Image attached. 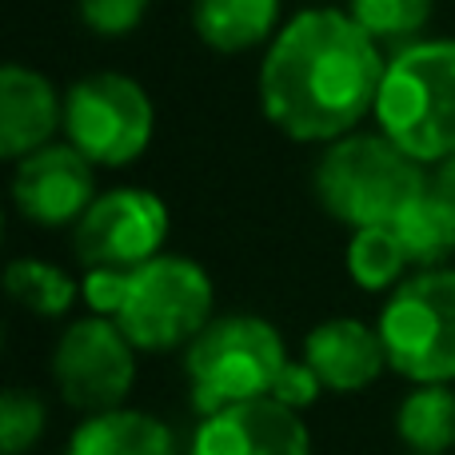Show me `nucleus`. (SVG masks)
I'll list each match as a JSON object with an SVG mask.
<instances>
[{"instance_id": "f257e3e1", "label": "nucleus", "mask_w": 455, "mask_h": 455, "mask_svg": "<svg viewBox=\"0 0 455 455\" xmlns=\"http://www.w3.org/2000/svg\"><path fill=\"white\" fill-rule=\"evenodd\" d=\"M379 44L339 8H307L291 16L259 64V104L283 136L299 144H331L352 136L384 84Z\"/></svg>"}, {"instance_id": "f03ea898", "label": "nucleus", "mask_w": 455, "mask_h": 455, "mask_svg": "<svg viewBox=\"0 0 455 455\" xmlns=\"http://www.w3.org/2000/svg\"><path fill=\"white\" fill-rule=\"evenodd\" d=\"M88 307L108 315L136 352H172L212 323V280L196 259L156 256L128 272H88Z\"/></svg>"}, {"instance_id": "7ed1b4c3", "label": "nucleus", "mask_w": 455, "mask_h": 455, "mask_svg": "<svg viewBox=\"0 0 455 455\" xmlns=\"http://www.w3.org/2000/svg\"><path fill=\"white\" fill-rule=\"evenodd\" d=\"M379 132L419 164L455 152V40H416L384 68L376 96Z\"/></svg>"}, {"instance_id": "20e7f679", "label": "nucleus", "mask_w": 455, "mask_h": 455, "mask_svg": "<svg viewBox=\"0 0 455 455\" xmlns=\"http://www.w3.org/2000/svg\"><path fill=\"white\" fill-rule=\"evenodd\" d=\"M424 164L411 160L384 132H352L328 144L315 164V196L339 224L376 228L392 224L427 188Z\"/></svg>"}, {"instance_id": "39448f33", "label": "nucleus", "mask_w": 455, "mask_h": 455, "mask_svg": "<svg viewBox=\"0 0 455 455\" xmlns=\"http://www.w3.org/2000/svg\"><path fill=\"white\" fill-rule=\"evenodd\" d=\"M288 363L280 331L264 315H216L184 352L192 408L200 416L267 400Z\"/></svg>"}, {"instance_id": "423d86ee", "label": "nucleus", "mask_w": 455, "mask_h": 455, "mask_svg": "<svg viewBox=\"0 0 455 455\" xmlns=\"http://www.w3.org/2000/svg\"><path fill=\"white\" fill-rule=\"evenodd\" d=\"M387 368L411 384L455 379V267L416 272L387 296L379 312Z\"/></svg>"}, {"instance_id": "0eeeda50", "label": "nucleus", "mask_w": 455, "mask_h": 455, "mask_svg": "<svg viewBox=\"0 0 455 455\" xmlns=\"http://www.w3.org/2000/svg\"><path fill=\"white\" fill-rule=\"evenodd\" d=\"M156 112L132 76L96 72L72 84L64 96V132L68 144L96 168H124L152 144Z\"/></svg>"}, {"instance_id": "6e6552de", "label": "nucleus", "mask_w": 455, "mask_h": 455, "mask_svg": "<svg viewBox=\"0 0 455 455\" xmlns=\"http://www.w3.org/2000/svg\"><path fill=\"white\" fill-rule=\"evenodd\" d=\"M52 384L64 403L88 411L124 408V395L136 384V347L108 315L76 320L52 352Z\"/></svg>"}, {"instance_id": "1a4fd4ad", "label": "nucleus", "mask_w": 455, "mask_h": 455, "mask_svg": "<svg viewBox=\"0 0 455 455\" xmlns=\"http://www.w3.org/2000/svg\"><path fill=\"white\" fill-rule=\"evenodd\" d=\"M168 208L148 188H112L92 200L76 224V256L88 272H128L164 256Z\"/></svg>"}, {"instance_id": "9d476101", "label": "nucleus", "mask_w": 455, "mask_h": 455, "mask_svg": "<svg viewBox=\"0 0 455 455\" xmlns=\"http://www.w3.org/2000/svg\"><path fill=\"white\" fill-rule=\"evenodd\" d=\"M12 200L24 220L40 228L80 224L96 200V164L72 144H44L16 160Z\"/></svg>"}, {"instance_id": "9b49d317", "label": "nucleus", "mask_w": 455, "mask_h": 455, "mask_svg": "<svg viewBox=\"0 0 455 455\" xmlns=\"http://www.w3.org/2000/svg\"><path fill=\"white\" fill-rule=\"evenodd\" d=\"M188 455H312V440L299 411L251 400L200 419Z\"/></svg>"}, {"instance_id": "f8f14e48", "label": "nucleus", "mask_w": 455, "mask_h": 455, "mask_svg": "<svg viewBox=\"0 0 455 455\" xmlns=\"http://www.w3.org/2000/svg\"><path fill=\"white\" fill-rule=\"evenodd\" d=\"M304 363L320 376L328 392H363L379 379L387 352L379 328H368L352 315H336V320H323L307 331Z\"/></svg>"}, {"instance_id": "ddd939ff", "label": "nucleus", "mask_w": 455, "mask_h": 455, "mask_svg": "<svg viewBox=\"0 0 455 455\" xmlns=\"http://www.w3.org/2000/svg\"><path fill=\"white\" fill-rule=\"evenodd\" d=\"M64 120V104L56 88L40 72L24 64L0 68V156L24 160L44 148Z\"/></svg>"}, {"instance_id": "4468645a", "label": "nucleus", "mask_w": 455, "mask_h": 455, "mask_svg": "<svg viewBox=\"0 0 455 455\" xmlns=\"http://www.w3.org/2000/svg\"><path fill=\"white\" fill-rule=\"evenodd\" d=\"M68 455H176V435L148 411L112 408L88 416L72 432Z\"/></svg>"}, {"instance_id": "2eb2a0df", "label": "nucleus", "mask_w": 455, "mask_h": 455, "mask_svg": "<svg viewBox=\"0 0 455 455\" xmlns=\"http://www.w3.org/2000/svg\"><path fill=\"white\" fill-rule=\"evenodd\" d=\"M192 24L216 52H248L275 36L280 0H192Z\"/></svg>"}, {"instance_id": "dca6fc26", "label": "nucleus", "mask_w": 455, "mask_h": 455, "mask_svg": "<svg viewBox=\"0 0 455 455\" xmlns=\"http://www.w3.org/2000/svg\"><path fill=\"white\" fill-rule=\"evenodd\" d=\"M392 232L400 235L403 251L416 267H440L455 251V208L427 184L408 208L392 220Z\"/></svg>"}, {"instance_id": "f3484780", "label": "nucleus", "mask_w": 455, "mask_h": 455, "mask_svg": "<svg viewBox=\"0 0 455 455\" xmlns=\"http://www.w3.org/2000/svg\"><path fill=\"white\" fill-rule=\"evenodd\" d=\"M395 432L411 455H448L455 448V392L448 384H416L395 411Z\"/></svg>"}, {"instance_id": "a211bd4d", "label": "nucleus", "mask_w": 455, "mask_h": 455, "mask_svg": "<svg viewBox=\"0 0 455 455\" xmlns=\"http://www.w3.org/2000/svg\"><path fill=\"white\" fill-rule=\"evenodd\" d=\"M408 267H411V259L403 251L400 235L392 232V224L355 228L352 232V243H347V275L363 291H395L403 283Z\"/></svg>"}, {"instance_id": "6ab92c4d", "label": "nucleus", "mask_w": 455, "mask_h": 455, "mask_svg": "<svg viewBox=\"0 0 455 455\" xmlns=\"http://www.w3.org/2000/svg\"><path fill=\"white\" fill-rule=\"evenodd\" d=\"M4 288L16 304L44 315V320H56L76 304L72 275L60 272L56 264H44V259H12L4 272Z\"/></svg>"}, {"instance_id": "aec40b11", "label": "nucleus", "mask_w": 455, "mask_h": 455, "mask_svg": "<svg viewBox=\"0 0 455 455\" xmlns=\"http://www.w3.org/2000/svg\"><path fill=\"white\" fill-rule=\"evenodd\" d=\"M432 8H435V0H347L352 20L360 24L379 48L416 44L419 32L432 20Z\"/></svg>"}, {"instance_id": "412c9836", "label": "nucleus", "mask_w": 455, "mask_h": 455, "mask_svg": "<svg viewBox=\"0 0 455 455\" xmlns=\"http://www.w3.org/2000/svg\"><path fill=\"white\" fill-rule=\"evenodd\" d=\"M44 424L48 411L40 395L24 392V387H8L4 400H0V448H4V455H24L44 435Z\"/></svg>"}, {"instance_id": "4be33fe9", "label": "nucleus", "mask_w": 455, "mask_h": 455, "mask_svg": "<svg viewBox=\"0 0 455 455\" xmlns=\"http://www.w3.org/2000/svg\"><path fill=\"white\" fill-rule=\"evenodd\" d=\"M148 12V0H80V20L96 36H128Z\"/></svg>"}, {"instance_id": "5701e85b", "label": "nucleus", "mask_w": 455, "mask_h": 455, "mask_svg": "<svg viewBox=\"0 0 455 455\" xmlns=\"http://www.w3.org/2000/svg\"><path fill=\"white\" fill-rule=\"evenodd\" d=\"M320 392H323L320 376H315L304 360H288L267 400L283 403V408H291V411H304V408H312V403L320 400Z\"/></svg>"}, {"instance_id": "b1692460", "label": "nucleus", "mask_w": 455, "mask_h": 455, "mask_svg": "<svg viewBox=\"0 0 455 455\" xmlns=\"http://www.w3.org/2000/svg\"><path fill=\"white\" fill-rule=\"evenodd\" d=\"M432 188L440 192L443 200H448V204L455 208V152L448 160H443V164H435V176H432Z\"/></svg>"}]
</instances>
